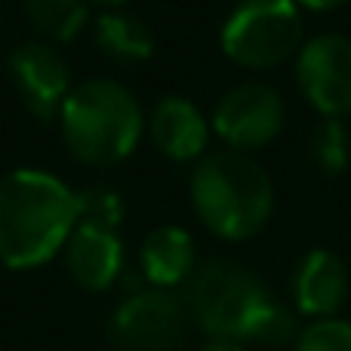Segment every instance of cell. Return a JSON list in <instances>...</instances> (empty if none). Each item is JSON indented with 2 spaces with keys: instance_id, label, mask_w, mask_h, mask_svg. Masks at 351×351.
Segmentation results:
<instances>
[{
  "instance_id": "3957f363",
  "label": "cell",
  "mask_w": 351,
  "mask_h": 351,
  "mask_svg": "<svg viewBox=\"0 0 351 351\" xmlns=\"http://www.w3.org/2000/svg\"><path fill=\"white\" fill-rule=\"evenodd\" d=\"M56 121L68 154L84 167L105 170L139 148L148 117L133 90L108 77H90L71 86Z\"/></svg>"
},
{
  "instance_id": "ffe728a7",
  "label": "cell",
  "mask_w": 351,
  "mask_h": 351,
  "mask_svg": "<svg viewBox=\"0 0 351 351\" xmlns=\"http://www.w3.org/2000/svg\"><path fill=\"white\" fill-rule=\"evenodd\" d=\"M342 3H348V0H296L299 10H311V12H330V10H339Z\"/></svg>"
},
{
  "instance_id": "e0dca14e",
  "label": "cell",
  "mask_w": 351,
  "mask_h": 351,
  "mask_svg": "<svg viewBox=\"0 0 351 351\" xmlns=\"http://www.w3.org/2000/svg\"><path fill=\"white\" fill-rule=\"evenodd\" d=\"M296 308L293 305L278 302L274 296H268L259 305V311L253 315L243 342H256V346H287V342H296L299 336V321H296Z\"/></svg>"
},
{
  "instance_id": "ba28073f",
  "label": "cell",
  "mask_w": 351,
  "mask_h": 351,
  "mask_svg": "<svg viewBox=\"0 0 351 351\" xmlns=\"http://www.w3.org/2000/svg\"><path fill=\"white\" fill-rule=\"evenodd\" d=\"M296 86L321 117L351 114V37L317 34L296 53Z\"/></svg>"
},
{
  "instance_id": "9c48e42d",
  "label": "cell",
  "mask_w": 351,
  "mask_h": 351,
  "mask_svg": "<svg viewBox=\"0 0 351 351\" xmlns=\"http://www.w3.org/2000/svg\"><path fill=\"white\" fill-rule=\"evenodd\" d=\"M12 90L37 121H56L71 93V65L56 43L22 40L6 59Z\"/></svg>"
},
{
  "instance_id": "2e32d148",
  "label": "cell",
  "mask_w": 351,
  "mask_h": 351,
  "mask_svg": "<svg viewBox=\"0 0 351 351\" xmlns=\"http://www.w3.org/2000/svg\"><path fill=\"white\" fill-rule=\"evenodd\" d=\"M311 164L324 176H339L351 164V133L342 117H324L308 139Z\"/></svg>"
},
{
  "instance_id": "277c9868",
  "label": "cell",
  "mask_w": 351,
  "mask_h": 351,
  "mask_svg": "<svg viewBox=\"0 0 351 351\" xmlns=\"http://www.w3.org/2000/svg\"><path fill=\"white\" fill-rule=\"evenodd\" d=\"M271 296L262 278L234 259H204L182 284V305L188 324L200 330L206 339H237L243 342L253 315Z\"/></svg>"
},
{
  "instance_id": "6da1fadb",
  "label": "cell",
  "mask_w": 351,
  "mask_h": 351,
  "mask_svg": "<svg viewBox=\"0 0 351 351\" xmlns=\"http://www.w3.org/2000/svg\"><path fill=\"white\" fill-rule=\"evenodd\" d=\"M77 225V191L59 176L19 167L0 179V262L12 271L47 265Z\"/></svg>"
},
{
  "instance_id": "ac0fdd59",
  "label": "cell",
  "mask_w": 351,
  "mask_h": 351,
  "mask_svg": "<svg viewBox=\"0 0 351 351\" xmlns=\"http://www.w3.org/2000/svg\"><path fill=\"white\" fill-rule=\"evenodd\" d=\"M127 219V200L111 185H90L77 191V225L105 231H121Z\"/></svg>"
},
{
  "instance_id": "7c38bea8",
  "label": "cell",
  "mask_w": 351,
  "mask_h": 351,
  "mask_svg": "<svg viewBox=\"0 0 351 351\" xmlns=\"http://www.w3.org/2000/svg\"><path fill=\"white\" fill-rule=\"evenodd\" d=\"M65 268L77 287L86 293H105L117 287L121 274L127 271V250L117 231L74 225L65 250Z\"/></svg>"
},
{
  "instance_id": "7402d4cb",
  "label": "cell",
  "mask_w": 351,
  "mask_h": 351,
  "mask_svg": "<svg viewBox=\"0 0 351 351\" xmlns=\"http://www.w3.org/2000/svg\"><path fill=\"white\" fill-rule=\"evenodd\" d=\"M93 3H102L105 10H121V6L127 3V0H93Z\"/></svg>"
},
{
  "instance_id": "8fae6325",
  "label": "cell",
  "mask_w": 351,
  "mask_h": 351,
  "mask_svg": "<svg viewBox=\"0 0 351 351\" xmlns=\"http://www.w3.org/2000/svg\"><path fill=\"white\" fill-rule=\"evenodd\" d=\"M152 145L173 164H197L210 145V117L185 96H164L145 121Z\"/></svg>"
},
{
  "instance_id": "5bb4252c",
  "label": "cell",
  "mask_w": 351,
  "mask_h": 351,
  "mask_svg": "<svg viewBox=\"0 0 351 351\" xmlns=\"http://www.w3.org/2000/svg\"><path fill=\"white\" fill-rule=\"evenodd\" d=\"M93 40L99 53L117 65H139L154 53L152 28L127 10H105L93 19Z\"/></svg>"
},
{
  "instance_id": "9a60e30c",
  "label": "cell",
  "mask_w": 351,
  "mask_h": 351,
  "mask_svg": "<svg viewBox=\"0 0 351 351\" xmlns=\"http://www.w3.org/2000/svg\"><path fill=\"white\" fill-rule=\"evenodd\" d=\"M22 12L47 43H68L90 25V0H22Z\"/></svg>"
},
{
  "instance_id": "7a4b0ae2",
  "label": "cell",
  "mask_w": 351,
  "mask_h": 351,
  "mask_svg": "<svg viewBox=\"0 0 351 351\" xmlns=\"http://www.w3.org/2000/svg\"><path fill=\"white\" fill-rule=\"evenodd\" d=\"M191 206L213 237L241 243L256 237L274 213V182L268 170L243 152H210L188 179Z\"/></svg>"
},
{
  "instance_id": "8992f818",
  "label": "cell",
  "mask_w": 351,
  "mask_h": 351,
  "mask_svg": "<svg viewBox=\"0 0 351 351\" xmlns=\"http://www.w3.org/2000/svg\"><path fill=\"white\" fill-rule=\"evenodd\" d=\"M188 315L173 290H145L123 296L108 317L111 351H182L188 336Z\"/></svg>"
},
{
  "instance_id": "4fadbf2b",
  "label": "cell",
  "mask_w": 351,
  "mask_h": 351,
  "mask_svg": "<svg viewBox=\"0 0 351 351\" xmlns=\"http://www.w3.org/2000/svg\"><path fill=\"white\" fill-rule=\"evenodd\" d=\"M148 287L154 290H176L197 268V247L194 237L179 225H158L148 231L139 247V265Z\"/></svg>"
},
{
  "instance_id": "d6986e66",
  "label": "cell",
  "mask_w": 351,
  "mask_h": 351,
  "mask_svg": "<svg viewBox=\"0 0 351 351\" xmlns=\"http://www.w3.org/2000/svg\"><path fill=\"white\" fill-rule=\"evenodd\" d=\"M296 351H351V321L342 317H321L299 330Z\"/></svg>"
},
{
  "instance_id": "30bf717a",
  "label": "cell",
  "mask_w": 351,
  "mask_h": 351,
  "mask_svg": "<svg viewBox=\"0 0 351 351\" xmlns=\"http://www.w3.org/2000/svg\"><path fill=\"white\" fill-rule=\"evenodd\" d=\"M290 296L296 315L321 321L336 317L348 299V268L336 253L315 247L296 262L290 278Z\"/></svg>"
},
{
  "instance_id": "5b68a950",
  "label": "cell",
  "mask_w": 351,
  "mask_h": 351,
  "mask_svg": "<svg viewBox=\"0 0 351 351\" xmlns=\"http://www.w3.org/2000/svg\"><path fill=\"white\" fill-rule=\"evenodd\" d=\"M219 43L237 68H278L302 47V10L296 0H241L225 19Z\"/></svg>"
},
{
  "instance_id": "52a82bcc",
  "label": "cell",
  "mask_w": 351,
  "mask_h": 351,
  "mask_svg": "<svg viewBox=\"0 0 351 351\" xmlns=\"http://www.w3.org/2000/svg\"><path fill=\"white\" fill-rule=\"evenodd\" d=\"M287 123V102L274 86L262 80H243L222 93L210 117L213 136L231 152L253 154L271 145Z\"/></svg>"
},
{
  "instance_id": "44dd1931",
  "label": "cell",
  "mask_w": 351,
  "mask_h": 351,
  "mask_svg": "<svg viewBox=\"0 0 351 351\" xmlns=\"http://www.w3.org/2000/svg\"><path fill=\"white\" fill-rule=\"evenodd\" d=\"M200 351H243V342H237V339H210Z\"/></svg>"
}]
</instances>
